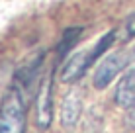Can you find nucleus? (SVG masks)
Returning <instances> with one entry per match:
<instances>
[{"label": "nucleus", "instance_id": "1", "mask_svg": "<svg viewBox=\"0 0 135 133\" xmlns=\"http://www.w3.org/2000/svg\"><path fill=\"white\" fill-rule=\"evenodd\" d=\"M115 37H118V31L112 29V31H108V33L104 35V37H100L90 49H86V51H76L74 55H71V57L65 61V65H63L61 80L63 82H76V80H80L82 76L86 75L88 68L102 57V53H106L112 45H114Z\"/></svg>", "mask_w": 135, "mask_h": 133}, {"label": "nucleus", "instance_id": "2", "mask_svg": "<svg viewBox=\"0 0 135 133\" xmlns=\"http://www.w3.org/2000/svg\"><path fill=\"white\" fill-rule=\"evenodd\" d=\"M0 133H26V100L18 82L0 100Z\"/></svg>", "mask_w": 135, "mask_h": 133}, {"label": "nucleus", "instance_id": "3", "mask_svg": "<svg viewBox=\"0 0 135 133\" xmlns=\"http://www.w3.org/2000/svg\"><path fill=\"white\" fill-rule=\"evenodd\" d=\"M53 78H55V68L45 75L41 80L35 96V127L39 131H45L51 127L53 121Z\"/></svg>", "mask_w": 135, "mask_h": 133}, {"label": "nucleus", "instance_id": "4", "mask_svg": "<svg viewBox=\"0 0 135 133\" xmlns=\"http://www.w3.org/2000/svg\"><path fill=\"white\" fill-rule=\"evenodd\" d=\"M127 63H129V57H127V53H123V51H115V53L108 55V57H104L102 63L96 67L94 76H92L94 88H98V90L108 88L112 82H114L115 76L127 67Z\"/></svg>", "mask_w": 135, "mask_h": 133}, {"label": "nucleus", "instance_id": "5", "mask_svg": "<svg viewBox=\"0 0 135 133\" xmlns=\"http://www.w3.org/2000/svg\"><path fill=\"white\" fill-rule=\"evenodd\" d=\"M80 114H82V98L78 90H71L65 94L61 102V125L65 129H73L80 120Z\"/></svg>", "mask_w": 135, "mask_h": 133}, {"label": "nucleus", "instance_id": "6", "mask_svg": "<svg viewBox=\"0 0 135 133\" xmlns=\"http://www.w3.org/2000/svg\"><path fill=\"white\" fill-rule=\"evenodd\" d=\"M114 100H115V104L122 106L123 110H133L135 108V68L127 71L122 78L118 80Z\"/></svg>", "mask_w": 135, "mask_h": 133}, {"label": "nucleus", "instance_id": "7", "mask_svg": "<svg viewBox=\"0 0 135 133\" xmlns=\"http://www.w3.org/2000/svg\"><path fill=\"white\" fill-rule=\"evenodd\" d=\"M80 33H82V27H71V29H65L63 37H61V41H59V45H57V57L59 59L67 57V53L71 51V47H74V43L78 41Z\"/></svg>", "mask_w": 135, "mask_h": 133}, {"label": "nucleus", "instance_id": "8", "mask_svg": "<svg viewBox=\"0 0 135 133\" xmlns=\"http://www.w3.org/2000/svg\"><path fill=\"white\" fill-rule=\"evenodd\" d=\"M122 39L123 41H127V39H131L133 35H135V14H131V16H127L125 18V22H123V27H122Z\"/></svg>", "mask_w": 135, "mask_h": 133}, {"label": "nucleus", "instance_id": "9", "mask_svg": "<svg viewBox=\"0 0 135 133\" xmlns=\"http://www.w3.org/2000/svg\"><path fill=\"white\" fill-rule=\"evenodd\" d=\"M131 120H133V121H135V108H133V110H131Z\"/></svg>", "mask_w": 135, "mask_h": 133}]
</instances>
